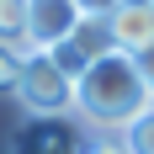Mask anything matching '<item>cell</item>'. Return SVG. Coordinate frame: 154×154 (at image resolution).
<instances>
[{
  "label": "cell",
  "instance_id": "4fadbf2b",
  "mask_svg": "<svg viewBox=\"0 0 154 154\" xmlns=\"http://www.w3.org/2000/svg\"><path fill=\"white\" fill-rule=\"evenodd\" d=\"M122 5H154V0H122Z\"/></svg>",
  "mask_w": 154,
  "mask_h": 154
},
{
  "label": "cell",
  "instance_id": "30bf717a",
  "mask_svg": "<svg viewBox=\"0 0 154 154\" xmlns=\"http://www.w3.org/2000/svg\"><path fill=\"white\" fill-rule=\"evenodd\" d=\"M85 154H133V149H128V138H91Z\"/></svg>",
  "mask_w": 154,
  "mask_h": 154
},
{
  "label": "cell",
  "instance_id": "ba28073f",
  "mask_svg": "<svg viewBox=\"0 0 154 154\" xmlns=\"http://www.w3.org/2000/svg\"><path fill=\"white\" fill-rule=\"evenodd\" d=\"M21 75H27V59H21L16 48L0 43V96H16V91H21Z\"/></svg>",
  "mask_w": 154,
  "mask_h": 154
},
{
  "label": "cell",
  "instance_id": "7a4b0ae2",
  "mask_svg": "<svg viewBox=\"0 0 154 154\" xmlns=\"http://www.w3.org/2000/svg\"><path fill=\"white\" fill-rule=\"evenodd\" d=\"M16 106L27 117H75V80L48 53H32L27 75H21V91H16Z\"/></svg>",
  "mask_w": 154,
  "mask_h": 154
},
{
  "label": "cell",
  "instance_id": "52a82bcc",
  "mask_svg": "<svg viewBox=\"0 0 154 154\" xmlns=\"http://www.w3.org/2000/svg\"><path fill=\"white\" fill-rule=\"evenodd\" d=\"M27 21H32V0H0V43L16 48L21 59H32L37 48L27 37Z\"/></svg>",
  "mask_w": 154,
  "mask_h": 154
},
{
  "label": "cell",
  "instance_id": "5b68a950",
  "mask_svg": "<svg viewBox=\"0 0 154 154\" xmlns=\"http://www.w3.org/2000/svg\"><path fill=\"white\" fill-rule=\"evenodd\" d=\"M91 143L75 133V117H27L16 133V154H85Z\"/></svg>",
  "mask_w": 154,
  "mask_h": 154
},
{
  "label": "cell",
  "instance_id": "3957f363",
  "mask_svg": "<svg viewBox=\"0 0 154 154\" xmlns=\"http://www.w3.org/2000/svg\"><path fill=\"white\" fill-rule=\"evenodd\" d=\"M112 53H117V32H112V16H85V21L75 27V37H69L64 48H53L48 59H53L64 75L80 85V80H85V69H91V64H101V59H112Z\"/></svg>",
  "mask_w": 154,
  "mask_h": 154
},
{
  "label": "cell",
  "instance_id": "8fae6325",
  "mask_svg": "<svg viewBox=\"0 0 154 154\" xmlns=\"http://www.w3.org/2000/svg\"><path fill=\"white\" fill-rule=\"evenodd\" d=\"M80 11L85 16H117V5H122V0H75Z\"/></svg>",
  "mask_w": 154,
  "mask_h": 154
},
{
  "label": "cell",
  "instance_id": "9c48e42d",
  "mask_svg": "<svg viewBox=\"0 0 154 154\" xmlns=\"http://www.w3.org/2000/svg\"><path fill=\"white\" fill-rule=\"evenodd\" d=\"M122 138H128V149H133V154H154V112H143Z\"/></svg>",
  "mask_w": 154,
  "mask_h": 154
},
{
  "label": "cell",
  "instance_id": "8992f818",
  "mask_svg": "<svg viewBox=\"0 0 154 154\" xmlns=\"http://www.w3.org/2000/svg\"><path fill=\"white\" fill-rule=\"evenodd\" d=\"M112 32H117V53H128V59L149 53L154 48V5H117Z\"/></svg>",
  "mask_w": 154,
  "mask_h": 154
},
{
  "label": "cell",
  "instance_id": "6da1fadb",
  "mask_svg": "<svg viewBox=\"0 0 154 154\" xmlns=\"http://www.w3.org/2000/svg\"><path fill=\"white\" fill-rule=\"evenodd\" d=\"M143 112H154V91L143 80L138 59H128V53L91 64L85 80L75 85V117L85 128H96L101 138H122Z\"/></svg>",
  "mask_w": 154,
  "mask_h": 154
},
{
  "label": "cell",
  "instance_id": "277c9868",
  "mask_svg": "<svg viewBox=\"0 0 154 154\" xmlns=\"http://www.w3.org/2000/svg\"><path fill=\"white\" fill-rule=\"evenodd\" d=\"M85 21V11H80L75 0H32V21H27V37L37 53H53V48H64L69 37H75V27Z\"/></svg>",
  "mask_w": 154,
  "mask_h": 154
},
{
  "label": "cell",
  "instance_id": "7c38bea8",
  "mask_svg": "<svg viewBox=\"0 0 154 154\" xmlns=\"http://www.w3.org/2000/svg\"><path fill=\"white\" fill-rule=\"evenodd\" d=\"M138 69H143V80H149V91H154V48H149V53H138Z\"/></svg>",
  "mask_w": 154,
  "mask_h": 154
}]
</instances>
